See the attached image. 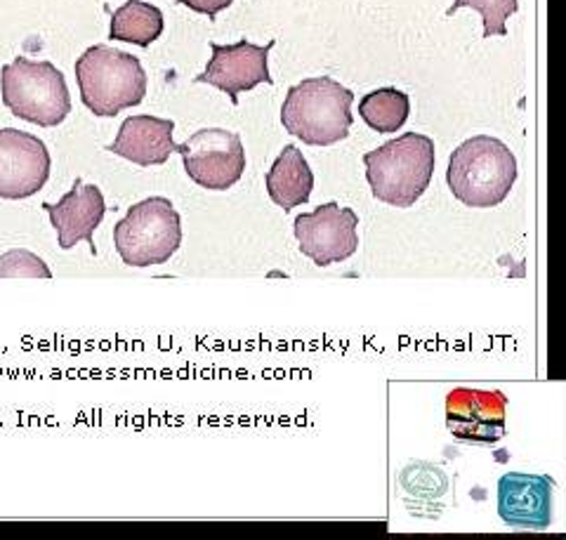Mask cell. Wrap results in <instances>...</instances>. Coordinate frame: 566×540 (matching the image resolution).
Masks as SVG:
<instances>
[{
  "mask_svg": "<svg viewBox=\"0 0 566 540\" xmlns=\"http://www.w3.org/2000/svg\"><path fill=\"white\" fill-rule=\"evenodd\" d=\"M50 151L31 133L0 130V199L22 201L45 187L50 178Z\"/></svg>",
  "mask_w": 566,
  "mask_h": 540,
  "instance_id": "obj_10",
  "label": "cell"
},
{
  "mask_svg": "<svg viewBox=\"0 0 566 540\" xmlns=\"http://www.w3.org/2000/svg\"><path fill=\"white\" fill-rule=\"evenodd\" d=\"M43 208L55 226L62 251H71L76 243L85 241L91 253L97 255L93 234L106 213V203L97 184H83V180L76 178L74 187L60 203H43Z\"/></svg>",
  "mask_w": 566,
  "mask_h": 540,
  "instance_id": "obj_13",
  "label": "cell"
},
{
  "mask_svg": "<svg viewBox=\"0 0 566 540\" xmlns=\"http://www.w3.org/2000/svg\"><path fill=\"white\" fill-rule=\"evenodd\" d=\"M0 278H52L45 260L27 248H12L0 255Z\"/></svg>",
  "mask_w": 566,
  "mask_h": 540,
  "instance_id": "obj_19",
  "label": "cell"
},
{
  "mask_svg": "<svg viewBox=\"0 0 566 540\" xmlns=\"http://www.w3.org/2000/svg\"><path fill=\"white\" fill-rule=\"evenodd\" d=\"M81 99L99 118L137 107L147 95V74L142 62L128 52L93 45L76 60Z\"/></svg>",
  "mask_w": 566,
  "mask_h": 540,
  "instance_id": "obj_4",
  "label": "cell"
},
{
  "mask_svg": "<svg viewBox=\"0 0 566 540\" xmlns=\"http://www.w3.org/2000/svg\"><path fill=\"white\" fill-rule=\"evenodd\" d=\"M447 427L458 442H501L507 434V396L501 390H451L447 396Z\"/></svg>",
  "mask_w": 566,
  "mask_h": 540,
  "instance_id": "obj_9",
  "label": "cell"
},
{
  "mask_svg": "<svg viewBox=\"0 0 566 540\" xmlns=\"http://www.w3.org/2000/svg\"><path fill=\"white\" fill-rule=\"evenodd\" d=\"M164 33V12L145 0H126L112 14L109 39L133 43L139 47H149Z\"/></svg>",
  "mask_w": 566,
  "mask_h": 540,
  "instance_id": "obj_16",
  "label": "cell"
},
{
  "mask_svg": "<svg viewBox=\"0 0 566 540\" xmlns=\"http://www.w3.org/2000/svg\"><path fill=\"white\" fill-rule=\"evenodd\" d=\"M172 133L175 124L170 118L130 116L123 120L109 151L139 168L164 166L170 159V153L177 151Z\"/></svg>",
  "mask_w": 566,
  "mask_h": 540,
  "instance_id": "obj_14",
  "label": "cell"
},
{
  "mask_svg": "<svg viewBox=\"0 0 566 540\" xmlns=\"http://www.w3.org/2000/svg\"><path fill=\"white\" fill-rule=\"evenodd\" d=\"M411 114V99L397 88H378L359 99V116L376 133H397Z\"/></svg>",
  "mask_w": 566,
  "mask_h": 540,
  "instance_id": "obj_17",
  "label": "cell"
},
{
  "mask_svg": "<svg viewBox=\"0 0 566 540\" xmlns=\"http://www.w3.org/2000/svg\"><path fill=\"white\" fill-rule=\"evenodd\" d=\"M460 8H472L482 14L484 22V39L491 36H507L505 22L510 14H515L520 3L517 0H453V6L447 10V17H453Z\"/></svg>",
  "mask_w": 566,
  "mask_h": 540,
  "instance_id": "obj_18",
  "label": "cell"
},
{
  "mask_svg": "<svg viewBox=\"0 0 566 540\" xmlns=\"http://www.w3.org/2000/svg\"><path fill=\"white\" fill-rule=\"evenodd\" d=\"M264 182H268L270 199L289 213L293 208L310 201L314 189V172L303 151L295 145H289L279 153Z\"/></svg>",
  "mask_w": 566,
  "mask_h": 540,
  "instance_id": "obj_15",
  "label": "cell"
},
{
  "mask_svg": "<svg viewBox=\"0 0 566 540\" xmlns=\"http://www.w3.org/2000/svg\"><path fill=\"white\" fill-rule=\"evenodd\" d=\"M434 142L420 133H403L364 156L366 180L374 197L387 205L411 208L434 176Z\"/></svg>",
  "mask_w": 566,
  "mask_h": 540,
  "instance_id": "obj_1",
  "label": "cell"
},
{
  "mask_svg": "<svg viewBox=\"0 0 566 540\" xmlns=\"http://www.w3.org/2000/svg\"><path fill=\"white\" fill-rule=\"evenodd\" d=\"M182 6H187L189 10L199 12V14H206L208 20H216L218 12L227 10L229 6L234 3V0H180Z\"/></svg>",
  "mask_w": 566,
  "mask_h": 540,
  "instance_id": "obj_20",
  "label": "cell"
},
{
  "mask_svg": "<svg viewBox=\"0 0 566 540\" xmlns=\"http://www.w3.org/2000/svg\"><path fill=\"white\" fill-rule=\"evenodd\" d=\"M276 41L268 45H255L248 41H239L234 45L212 43V57L208 60L206 72L199 74L197 83H208L212 88L229 95L234 104H239V95L258 88L260 83H274L270 76V52Z\"/></svg>",
  "mask_w": 566,
  "mask_h": 540,
  "instance_id": "obj_11",
  "label": "cell"
},
{
  "mask_svg": "<svg viewBox=\"0 0 566 540\" xmlns=\"http://www.w3.org/2000/svg\"><path fill=\"white\" fill-rule=\"evenodd\" d=\"M553 491L551 477L507 473L499 481V515L512 529L543 531L553 525Z\"/></svg>",
  "mask_w": 566,
  "mask_h": 540,
  "instance_id": "obj_12",
  "label": "cell"
},
{
  "mask_svg": "<svg viewBox=\"0 0 566 540\" xmlns=\"http://www.w3.org/2000/svg\"><path fill=\"white\" fill-rule=\"evenodd\" d=\"M114 246L128 267L166 265L182 246L180 213L164 197L139 201L114 226Z\"/></svg>",
  "mask_w": 566,
  "mask_h": 540,
  "instance_id": "obj_6",
  "label": "cell"
},
{
  "mask_svg": "<svg viewBox=\"0 0 566 540\" xmlns=\"http://www.w3.org/2000/svg\"><path fill=\"white\" fill-rule=\"evenodd\" d=\"M517 180V159L510 147L491 135L465 139L449 159L451 194L468 208L501 205Z\"/></svg>",
  "mask_w": 566,
  "mask_h": 540,
  "instance_id": "obj_2",
  "label": "cell"
},
{
  "mask_svg": "<svg viewBox=\"0 0 566 540\" xmlns=\"http://www.w3.org/2000/svg\"><path fill=\"white\" fill-rule=\"evenodd\" d=\"M295 239L318 267L345 263L359 248V218L352 208L331 201L295 218Z\"/></svg>",
  "mask_w": 566,
  "mask_h": 540,
  "instance_id": "obj_8",
  "label": "cell"
},
{
  "mask_svg": "<svg viewBox=\"0 0 566 540\" xmlns=\"http://www.w3.org/2000/svg\"><path fill=\"white\" fill-rule=\"evenodd\" d=\"M187 176L203 189H232L245 170V149L241 137L224 128H203L185 145H177Z\"/></svg>",
  "mask_w": 566,
  "mask_h": 540,
  "instance_id": "obj_7",
  "label": "cell"
},
{
  "mask_svg": "<svg viewBox=\"0 0 566 540\" xmlns=\"http://www.w3.org/2000/svg\"><path fill=\"white\" fill-rule=\"evenodd\" d=\"M3 104L12 116L41 128H55L71 114L66 78L52 62L14 57L0 72Z\"/></svg>",
  "mask_w": 566,
  "mask_h": 540,
  "instance_id": "obj_5",
  "label": "cell"
},
{
  "mask_svg": "<svg viewBox=\"0 0 566 540\" xmlns=\"http://www.w3.org/2000/svg\"><path fill=\"white\" fill-rule=\"evenodd\" d=\"M354 93L331 76L293 85L281 107V124L310 147H331L349 135Z\"/></svg>",
  "mask_w": 566,
  "mask_h": 540,
  "instance_id": "obj_3",
  "label": "cell"
}]
</instances>
